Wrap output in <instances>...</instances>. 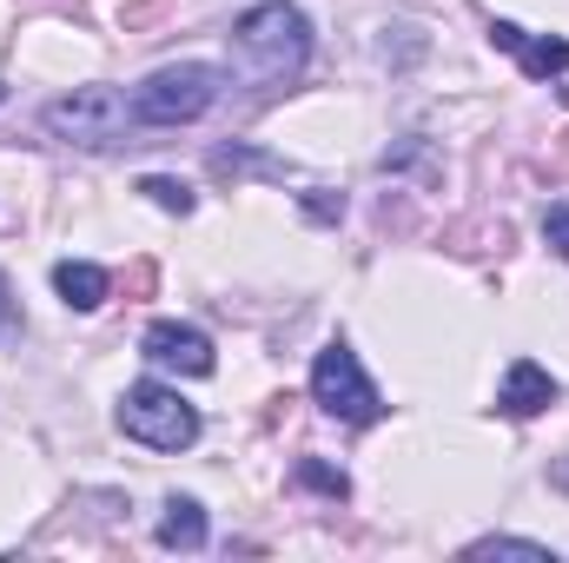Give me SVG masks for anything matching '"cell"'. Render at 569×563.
<instances>
[{"mask_svg":"<svg viewBox=\"0 0 569 563\" xmlns=\"http://www.w3.org/2000/svg\"><path fill=\"white\" fill-rule=\"evenodd\" d=\"M291 477H298L305 491L331 497V504H345V497H351V477H345V471H331L325 457H298V471H291Z\"/></svg>","mask_w":569,"mask_h":563,"instance_id":"11","label":"cell"},{"mask_svg":"<svg viewBox=\"0 0 569 563\" xmlns=\"http://www.w3.org/2000/svg\"><path fill=\"white\" fill-rule=\"evenodd\" d=\"M212 172H266V179H279L284 166L266 159V152H246V146H219V152H212Z\"/></svg>","mask_w":569,"mask_h":563,"instance_id":"14","label":"cell"},{"mask_svg":"<svg viewBox=\"0 0 569 563\" xmlns=\"http://www.w3.org/2000/svg\"><path fill=\"white\" fill-rule=\"evenodd\" d=\"M550 484H557V491H569V464H557V471H550Z\"/></svg>","mask_w":569,"mask_h":563,"instance_id":"18","label":"cell"},{"mask_svg":"<svg viewBox=\"0 0 569 563\" xmlns=\"http://www.w3.org/2000/svg\"><path fill=\"white\" fill-rule=\"evenodd\" d=\"M226 93V73L206 67V60H179V67H159L133 87V120L146 134H166V127H192L219 107Z\"/></svg>","mask_w":569,"mask_h":563,"instance_id":"2","label":"cell"},{"mask_svg":"<svg viewBox=\"0 0 569 563\" xmlns=\"http://www.w3.org/2000/svg\"><path fill=\"white\" fill-rule=\"evenodd\" d=\"M40 120H47V134L73 146H133V134H146L133 120V93H113V87H73Z\"/></svg>","mask_w":569,"mask_h":563,"instance_id":"3","label":"cell"},{"mask_svg":"<svg viewBox=\"0 0 569 563\" xmlns=\"http://www.w3.org/2000/svg\"><path fill=\"white\" fill-rule=\"evenodd\" d=\"M311 405L338 424H378L385 418V398H378V385L365 378V365H358V352L345 338H331L311 358Z\"/></svg>","mask_w":569,"mask_h":563,"instance_id":"4","label":"cell"},{"mask_svg":"<svg viewBox=\"0 0 569 563\" xmlns=\"http://www.w3.org/2000/svg\"><path fill=\"white\" fill-rule=\"evenodd\" d=\"M490 47L517 53V67L530 80H550V73H569V40H550V33H523L517 20H490Z\"/></svg>","mask_w":569,"mask_h":563,"instance_id":"7","label":"cell"},{"mask_svg":"<svg viewBox=\"0 0 569 563\" xmlns=\"http://www.w3.org/2000/svg\"><path fill=\"white\" fill-rule=\"evenodd\" d=\"M0 100H7V87H0Z\"/></svg>","mask_w":569,"mask_h":563,"instance_id":"19","label":"cell"},{"mask_svg":"<svg viewBox=\"0 0 569 563\" xmlns=\"http://www.w3.org/2000/svg\"><path fill=\"white\" fill-rule=\"evenodd\" d=\"M140 192L152 199V206H159V213H179V219H186V213L199 206V199H192V186H186V179H166V172L140 179Z\"/></svg>","mask_w":569,"mask_h":563,"instance_id":"13","label":"cell"},{"mask_svg":"<svg viewBox=\"0 0 569 563\" xmlns=\"http://www.w3.org/2000/svg\"><path fill=\"white\" fill-rule=\"evenodd\" d=\"M305 213L311 219H345V192H305Z\"/></svg>","mask_w":569,"mask_h":563,"instance_id":"16","label":"cell"},{"mask_svg":"<svg viewBox=\"0 0 569 563\" xmlns=\"http://www.w3.org/2000/svg\"><path fill=\"white\" fill-rule=\"evenodd\" d=\"M13 325V292H7V273H0V332Z\"/></svg>","mask_w":569,"mask_h":563,"instance_id":"17","label":"cell"},{"mask_svg":"<svg viewBox=\"0 0 569 563\" xmlns=\"http://www.w3.org/2000/svg\"><path fill=\"white\" fill-rule=\"evenodd\" d=\"M543 239L557 246V259H569V206H550L543 213Z\"/></svg>","mask_w":569,"mask_h":563,"instance_id":"15","label":"cell"},{"mask_svg":"<svg viewBox=\"0 0 569 563\" xmlns=\"http://www.w3.org/2000/svg\"><path fill=\"white\" fill-rule=\"evenodd\" d=\"M463 557H523V563H557L550 544H530V537H477Z\"/></svg>","mask_w":569,"mask_h":563,"instance_id":"12","label":"cell"},{"mask_svg":"<svg viewBox=\"0 0 569 563\" xmlns=\"http://www.w3.org/2000/svg\"><path fill=\"white\" fill-rule=\"evenodd\" d=\"M311 60V20L291 0H259L252 13L232 20V67L252 87H284Z\"/></svg>","mask_w":569,"mask_h":563,"instance_id":"1","label":"cell"},{"mask_svg":"<svg viewBox=\"0 0 569 563\" xmlns=\"http://www.w3.org/2000/svg\"><path fill=\"white\" fill-rule=\"evenodd\" d=\"M120 431L146 444V451H192L199 444V412L172 392V385H127V398H120Z\"/></svg>","mask_w":569,"mask_h":563,"instance_id":"5","label":"cell"},{"mask_svg":"<svg viewBox=\"0 0 569 563\" xmlns=\"http://www.w3.org/2000/svg\"><path fill=\"white\" fill-rule=\"evenodd\" d=\"M140 352L159 365V372H179V378H212V365H219L212 338H206L199 325H179V318H159V325H146Z\"/></svg>","mask_w":569,"mask_h":563,"instance_id":"6","label":"cell"},{"mask_svg":"<svg viewBox=\"0 0 569 563\" xmlns=\"http://www.w3.org/2000/svg\"><path fill=\"white\" fill-rule=\"evenodd\" d=\"M159 544L166 551H206V511H199V497H166Z\"/></svg>","mask_w":569,"mask_h":563,"instance_id":"10","label":"cell"},{"mask_svg":"<svg viewBox=\"0 0 569 563\" xmlns=\"http://www.w3.org/2000/svg\"><path fill=\"white\" fill-rule=\"evenodd\" d=\"M563 398V385L537 365V358H517L510 372H503V392H497V412L503 418H537V412H550Z\"/></svg>","mask_w":569,"mask_h":563,"instance_id":"8","label":"cell"},{"mask_svg":"<svg viewBox=\"0 0 569 563\" xmlns=\"http://www.w3.org/2000/svg\"><path fill=\"white\" fill-rule=\"evenodd\" d=\"M53 292H60V305H73V312H100L107 292H113V279H107L100 266H87V259H60V266H53Z\"/></svg>","mask_w":569,"mask_h":563,"instance_id":"9","label":"cell"}]
</instances>
